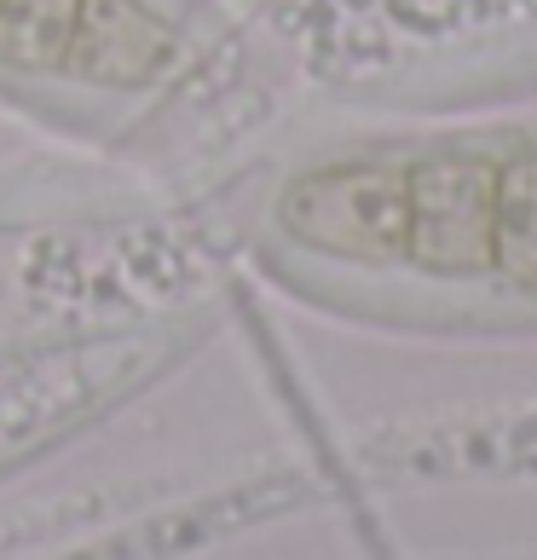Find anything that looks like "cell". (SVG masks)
I'll return each mask as SVG.
<instances>
[{
    "label": "cell",
    "instance_id": "cell-1",
    "mask_svg": "<svg viewBox=\"0 0 537 560\" xmlns=\"http://www.w3.org/2000/svg\"><path fill=\"white\" fill-rule=\"evenodd\" d=\"M289 237L318 255L394 266L410 248V168L394 162H347V168L306 174L283 191Z\"/></svg>",
    "mask_w": 537,
    "mask_h": 560
},
{
    "label": "cell",
    "instance_id": "cell-2",
    "mask_svg": "<svg viewBox=\"0 0 537 560\" xmlns=\"http://www.w3.org/2000/svg\"><path fill=\"white\" fill-rule=\"evenodd\" d=\"M498 185H503V162L474 156V151L410 162L405 260L440 278L498 272Z\"/></svg>",
    "mask_w": 537,
    "mask_h": 560
},
{
    "label": "cell",
    "instance_id": "cell-3",
    "mask_svg": "<svg viewBox=\"0 0 537 560\" xmlns=\"http://www.w3.org/2000/svg\"><path fill=\"white\" fill-rule=\"evenodd\" d=\"M174 30L139 0H81L65 75L93 81V88H144L168 70Z\"/></svg>",
    "mask_w": 537,
    "mask_h": 560
},
{
    "label": "cell",
    "instance_id": "cell-4",
    "mask_svg": "<svg viewBox=\"0 0 537 560\" xmlns=\"http://www.w3.org/2000/svg\"><path fill=\"white\" fill-rule=\"evenodd\" d=\"M81 0H0V65L12 70H65Z\"/></svg>",
    "mask_w": 537,
    "mask_h": 560
},
{
    "label": "cell",
    "instance_id": "cell-5",
    "mask_svg": "<svg viewBox=\"0 0 537 560\" xmlns=\"http://www.w3.org/2000/svg\"><path fill=\"white\" fill-rule=\"evenodd\" d=\"M498 272L537 295V151L503 162V185H498Z\"/></svg>",
    "mask_w": 537,
    "mask_h": 560
}]
</instances>
